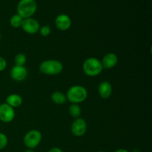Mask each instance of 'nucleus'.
I'll return each instance as SVG.
<instances>
[{"label":"nucleus","instance_id":"9d476101","mask_svg":"<svg viewBox=\"0 0 152 152\" xmlns=\"http://www.w3.org/2000/svg\"><path fill=\"white\" fill-rule=\"evenodd\" d=\"M55 25L61 31H68L71 26V19L67 14L58 15L55 19Z\"/></svg>","mask_w":152,"mask_h":152},{"label":"nucleus","instance_id":"aec40b11","mask_svg":"<svg viewBox=\"0 0 152 152\" xmlns=\"http://www.w3.org/2000/svg\"><path fill=\"white\" fill-rule=\"evenodd\" d=\"M7 67V61L4 57L0 56V72L3 71Z\"/></svg>","mask_w":152,"mask_h":152},{"label":"nucleus","instance_id":"412c9836","mask_svg":"<svg viewBox=\"0 0 152 152\" xmlns=\"http://www.w3.org/2000/svg\"><path fill=\"white\" fill-rule=\"evenodd\" d=\"M48 152H63L62 151V149L59 148H57V147H53V148H50Z\"/></svg>","mask_w":152,"mask_h":152},{"label":"nucleus","instance_id":"2eb2a0df","mask_svg":"<svg viewBox=\"0 0 152 152\" xmlns=\"http://www.w3.org/2000/svg\"><path fill=\"white\" fill-rule=\"evenodd\" d=\"M81 108L78 104H71L68 109V112H69L70 115L74 118L77 119L79 118L81 115Z\"/></svg>","mask_w":152,"mask_h":152},{"label":"nucleus","instance_id":"dca6fc26","mask_svg":"<svg viewBox=\"0 0 152 152\" xmlns=\"http://www.w3.org/2000/svg\"><path fill=\"white\" fill-rule=\"evenodd\" d=\"M23 18L21 17L19 14H14L10 17V24L13 28H18L22 26V22H23Z\"/></svg>","mask_w":152,"mask_h":152},{"label":"nucleus","instance_id":"f3484780","mask_svg":"<svg viewBox=\"0 0 152 152\" xmlns=\"http://www.w3.org/2000/svg\"><path fill=\"white\" fill-rule=\"evenodd\" d=\"M27 62V57L25 54L22 53H19L15 56L14 58V63L15 65H18V66H24Z\"/></svg>","mask_w":152,"mask_h":152},{"label":"nucleus","instance_id":"20e7f679","mask_svg":"<svg viewBox=\"0 0 152 152\" xmlns=\"http://www.w3.org/2000/svg\"><path fill=\"white\" fill-rule=\"evenodd\" d=\"M39 71L46 75H57L63 71V65L58 60L48 59L40 64Z\"/></svg>","mask_w":152,"mask_h":152},{"label":"nucleus","instance_id":"f257e3e1","mask_svg":"<svg viewBox=\"0 0 152 152\" xmlns=\"http://www.w3.org/2000/svg\"><path fill=\"white\" fill-rule=\"evenodd\" d=\"M88 96V91L82 86H71L67 91L66 97L72 104H79L84 102Z\"/></svg>","mask_w":152,"mask_h":152},{"label":"nucleus","instance_id":"1a4fd4ad","mask_svg":"<svg viewBox=\"0 0 152 152\" xmlns=\"http://www.w3.org/2000/svg\"><path fill=\"white\" fill-rule=\"evenodd\" d=\"M10 77L14 81L22 82L28 77V70L25 66L14 65L10 70Z\"/></svg>","mask_w":152,"mask_h":152},{"label":"nucleus","instance_id":"ddd939ff","mask_svg":"<svg viewBox=\"0 0 152 152\" xmlns=\"http://www.w3.org/2000/svg\"><path fill=\"white\" fill-rule=\"evenodd\" d=\"M6 103L12 108H19L22 104V98L20 95L12 94L6 98Z\"/></svg>","mask_w":152,"mask_h":152},{"label":"nucleus","instance_id":"6e6552de","mask_svg":"<svg viewBox=\"0 0 152 152\" xmlns=\"http://www.w3.org/2000/svg\"><path fill=\"white\" fill-rule=\"evenodd\" d=\"M87 131V123L83 118H77L71 125V132L76 137L83 136Z\"/></svg>","mask_w":152,"mask_h":152},{"label":"nucleus","instance_id":"39448f33","mask_svg":"<svg viewBox=\"0 0 152 152\" xmlns=\"http://www.w3.org/2000/svg\"><path fill=\"white\" fill-rule=\"evenodd\" d=\"M42 134L38 130H31L26 133L23 139V142L28 149H34L37 148L42 140Z\"/></svg>","mask_w":152,"mask_h":152},{"label":"nucleus","instance_id":"7ed1b4c3","mask_svg":"<svg viewBox=\"0 0 152 152\" xmlns=\"http://www.w3.org/2000/svg\"><path fill=\"white\" fill-rule=\"evenodd\" d=\"M37 4L35 0H20L17 4V14L23 19L30 18L36 13Z\"/></svg>","mask_w":152,"mask_h":152},{"label":"nucleus","instance_id":"0eeeda50","mask_svg":"<svg viewBox=\"0 0 152 152\" xmlns=\"http://www.w3.org/2000/svg\"><path fill=\"white\" fill-rule=\"evenodd\" d=\"M14 108H12L7 103L0 105V121L3 123H10L15 118Z\"/></svg>","mask_w":152,"mask_h":152},{"label":"nucleus","instance_id":"b1692460","mask_svg":"<svg viewBox=\"0 0 152 152\" xmlns=\"http://www.w3.org/2000/svg\"><path fill=\"white\" fill-rule=\"evenodd\" d=\"M0 40H1V32H0Z\"/></svg>","mask_w":152,"mask_h":152},{"label":"nucleus","instance_id":"393cba45","mask_svg":"<svg viewBox=\"0 0 152 152\" xmlns=\"http://www.w3.org/2000/svg\"><path fill=\"white\" fill-rule=\"evenodd\" d=\"M98 152H105V151H99Z\"/></svg>","mask_w":152,"mask_h":152},{"label":"nucleus","instance_id":"f03ea898","mask_svg":"<svg viewBox=\"0 0 152 152\" xmlns=\"http://www.w3.org/2000/svg\"><path fill=\"white\" fill-rule=\"evenodd\" d=\"M83 71L88 77H96L103 70L101 61L95 57L88 58L85 60L83 65Z\"/></svg>","mask_w":152,"mask_h":152},{"label":"nucleus","instance_id":"423d86ee","mask_svg":"<svg viewBox=\"0 0 152 152\" xmlns=\"http://www.w3.org/2000/svg\"><path fill=\"white\" fill-rule=\"evenodd\" d=\"M21 27L22 30L28 34H36L40 29L39 22L32 17L24 19Z\"/></svg>","mask_w":152,"mask_h":152},{"label":"nucleus","instance_id":"9b49d317","mask_svg":"<svg viewBox=\"0 0 152 152\" xmlns=\"http://www.w3.org/2000/svg\"><path fill=\"white\" fill-rule=\"evenodd\" d=\"M118 62V57L114 53H108L103 56L101 63L103 68L111 69L115 67Z\"/></svg>","mask_w":152,"mask_h":152},{"label":"nucleus","instance_id":"a211bd4d","mask_svg":"<svg viewBox=\"0 0 152 152\" xmlns=\"http://www.w3.org/2000/svg\"><path fill=\"white\" fill-rule=\"evenodd\" d=\"M7 142H8V139L7 136L4 134L0 132V151L4 149L7 146Z\"/></svg>","mask_w":152,"mask_h":152},{"label":"nucleus","instance_id":"5701e85b","mask_svg":"<svg viewBox=\"0 0 152 152\" xmlns=\"http://www.w3.org/2000/svg\"><path fill=\"white\" fill-rule=\"evenodd\" d=\"M25 152H34V151H33V149H27Z\"/></svg>","mask_w":152,"mask_h":152},{"label":"nucleus","instance_id":"f8f14e48","mask_svg":"<svg viewBox=\"0 0 152 152\" xmlns=\"http://www.w3.org/2000/svg\"><path fill=\"white\" fill-rule=\"evenodd\" d=\"M98 93L99 96L103 99H108L112 94V86L108 81L100 83L98 86Z\"/></svg>","mask_w":152,"mask_h":152},{"label":"nucleus","instance_id":"6ab92c4d","mask_svg":"<svg viewBox=\"0 0 152 152\" xmlns=\"http://www.w3.org/2000/svg\"><path fill=\"white\" fill-rule=\"evenodd\" d=\"M39 32L40 34H41L42 37H48V36L50 35V33H51V30H50V28L49 26H48V25H44V26H42V28H40Z\"/></svg>","mask_w":152,"mask_h":152},{"label":"nucleus","instance_id":"4468645a","mask_svg":"<svg viewBox=\"0 0 152 152\" xmlns=\"http://www.w3.org/2000/svg\"><path fill=\"white\" fill-rule=\"evenodd\" d=\"M51 100L57 105H62L67 101L66 95L61 91H55L51 94Z\"/></svg>","mask_w":152,"mask_h":152},{"label":"nucleus","instance_id":"4be33fe9","mask_svg":"<svg viewBox=\"0 0 152 152\" xmlns=\"http://www.w3.org/2000/svg\"><path fill=\"white\" fill-rule=\"evenodd\" d=\"M114 152H129V151L126 149H125V148H119V149L116 150Z\"/></svg>","mask_w":152,"mask_h":152}]
</instances>
